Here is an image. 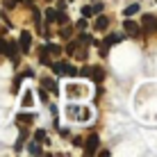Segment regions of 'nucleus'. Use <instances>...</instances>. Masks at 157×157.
<instances>
[{
	"label": "nucleus",
	"instance_id": "obj_1",
	"mask_svg": "<svg viewBox=\"0 0 157 157\" xmlns=\"http://www.w3.org/2000/svg\"><path fill=\"white\" fill-rule=\"evenodd\" d=\"M82 75H86V78L94 80V82H102V78H105V73H102L100 66H84L82 68Z\"/></svg>",
	"mask_w": 157,
	"mask_h": 157
},
{
	"label": "nucleus",
	"instance_id": "obj_2",
	"mask_svg": "<svg viewBox=\"0 0 157 157\" xmlns=\"http://www.w3.org/2000/svg\"><path fill=\"white\" fill-rule=\"evenodd\" d=\"M98 144H100L98 134H91V137L84 141V153H86V155H94L96 150H98Z\"/></svg>",
	"mask_w": 157,
	"mask_h": 157
},
{
	"label": "nucleus",
	"instance_id": "obj_3",
	"mask_svg": "<svg viewBox=\"0 0 157 157\" xmlns=\"http://www.w3.org/2000/svg\"><path fill=\"white\" fill-rule=\"evenodd\" d=\"M30 43H32V34H30L28 30H23V32H21V39H18L21 50H23V52H28V50H30Z\"/></svg>",
	"mask_w": 157,
	"mask_h": 157
},
{
	"label": "nucleus",
	"instance_id": "obj_4",
	"mask_svg": "<svg viewBox=\"0 0 157 157\" xmlns=\"http://www.w3.org/2000/svg\"><path fill=\"white\" fill-rule=\"evenodd\" d=\"M141 21H144V30H146V32H155V30H157V21H155V16H148V14H146Z\"/></svg>",
	"mask_w": 157,
	"mask_h": 157
},
{
	"label": "nucleus",
	"instance_id": "obj_5",
	"mask_svg": "<svg viewBox=\"0 0 157 157\" xmlns=\"http://www.w3.org/2000/svg\"><path fill=\"white\" fill-rule=\"evenodd\" d=\"M94 28H96V30H107V28H109V18H107V16H102V14H98Z\"/></svg>",
	"mask_w": 157,
	"mask_h": 157
},
{
	"label": "nucleus",
	"instance_id": "obj_6",
	"mask_svg": "<svg viewBox=\"0 0 157 157\" xmlns=\"http://www.w3.org/2000/svg\"><path fill=\"white\" fill-rule=\"evenodd\" d=\"M123 28H125V32H128V34L139 36V28H137V23H134V21H125V23H123Z\"/></svg>",
	"mask_w": 157,
	"mask_h": 157
},
{
	"label": "nucleus",
	"instance_id": "obj_7",
	"mask_svg": "<svg viewBox=\"0 0 157 157\" xmlns=\"http://www.w3.org/2000/svg\"><path fill=\"white\" fill-rule=\"evenodd\" d=\"M121 41H123V36H121V34H109V36L105 39V43H102V46L109 48V46H116V43H121Z\"/></svg>",
	"mask_w": 157,
	"mask_h": 157
},
{
	"label": "nucleus",
	"instance_id": "obj_8",
	"mask_svg": "<svg viewBox=\"0 0 157 157\" xmlns=\"http://www.w3.org/2000/svg\"><path fill=\"white\" fill-rule=\"evenodd\" d=\"M50 68H52V73L62 75V73H66V62H59V64H50Z\"/></svg>",
	"mask_w": 157,
	"mask_h": 157
},
{
	"label": "nucleus",
	"instance_id": "obj_9",
	"mask_svg": "<svg viewBox=\"0 0 157 157\" xmlns=\"http://www.w3.org/2000/svg\"><path fill=\"white\" fill-rule=\"evenodd\" d=\"M41 84L46 86V89H50V91H55V94H57V82H55V80H50V78H43V80H41Z\"/></svg>",
	"mask_w": 157,
	"mask_h": 157
},
{
	"label": "nucleus",
	"instance_id": "obj_10",
	"mask_svg": "<svg viewBox=\"0 0 157 157\" xmlns=\"http://www.w3.org/2000/svg\"><path fill=\"white\" fill-rule=\"evenodd\" d=\"M16 121H18V123H25V125H28V123L34 121V114H23V112H21V114L16 116Z\"/></svg>",
	"mask_w": 157,
	"mask_h": 157
},
{
	"label": "nucleus",
	"instance_id": "obj_11",
	"mask_svg": "<svg viewBox=\"0 0 157 157\" xmlns=\"http://www.w3.org/2000/svg\"><path fill=\"white\" fill-rule=\"evenodd\" d=\"M5 52H7V57L16 59V43H14V41H12V43H5Z\"/></svg>",
	"mask_w": 157,
	"mask_h": 157
},
{
	"label": "nucleus",
	"instance_id": "obj_12",
	"mask_svg": "<svg viewBox=\"0 0 157 157\" xmlns=\"http://www.w3.org/2000/svg\"><path fill=\"white\" fill-rule=\"evenodd\" d=\"M137 12H139V5H137V2H134V5H128V7L123 9V14H125L128 18H130V16H134Z\"/></svg>",
	"mask_w": 157,
	"mask_h": 157
},
{
	"label": "nucleus",
	"instance_id": "obj_13",
	"mask_svg": "<svg viewBox=\"0 0 157 157\" xmlns=\"http://www.w3.org/2000/svg\"><path fill=\"white\" fill-rule=\"evenodd\" d=\"M21 105H23V107H32V105H34V96L28 91V94L23 96V100H21Z\"/></svg>",
	"mask_w": 157,
	"mask_h": 157
},
{
	"label": "nucleus",
	"instance_id": "obj_14",
	"mask_svg": "<svg viewBox=\"0 0 157 157\" xmlns=\"http://www.w3.org/2000/svg\"><path fill=\"white\" fill-rule=\"evenodd\" d=\"M43 16H46V21H48V23H55V18H57V9H46V14H43Z\"/></svg>",
	"mask_w": 157,
	"mask_h": 157
},
{
	"label": "nucleus",
	"instance_id": "obj_15",
	"mask_svg": "<svg viewBox=\"0 0 157 157\" xmlns=\"http://www.w3.org/2000/svg\"><path fill=\"white\" fill-rule=\"evenodd\" d=\"M80 41H82V43H86V46H91V43H94V46H98V41H96L91 34H82V36H80Z\"/></svg>",
	"mask_w": 157,
	"mask_h": 157
},
{
	"label": "nucleus",
	"instance_id": "obj_16",
	"mask_svg": "<svg viewBox=\"0 0 157 157\" xmlns=\"http://www.w3.org/2000/svg\"><path fill=\"white\" fill-rule=\"evenodd\" d=\"M28 150L32 155H41V148H39V141H32L30 146H28Z\"/></svg>",
	"mask_w": 157,
	"mask_h": 157
},
{
	"label": "nucleus",
	"instance_id": "obj_17",
	"mask_svg": "<svg viewBox=\"0 0 157 157\" xmlns=\"http://www.w3.org/2000/svg\"><path fill=\"white\" fill-rule=\"evenodd\" d=\"M34 141H39V144L46 141V132H43V130H36L34 132Z\"/></svg>",
	"mask_w": 157,
	"mask_h": 157
},
{
	"label": "nucleus",
	"instance_id": "obj_18",
	"mask_svg": "<svg viewBox=\"0 0 157 157\" xmlns=\"http://www.w3.org/2000/svg\"><path fill=\"white\" fill-rule=\"evenodd\" d=\"M46 48H48V52H52V55H59V52H62V48L55 46V43H50V46H46Z\"/></svg>",
	"mask_w": 157,
	"mask_h": 157
},
{
	"label": "nucleus",
	"instance_id": "obj_19",
	"mask_svg": "<svg viewBox=\"0 0 157 157\" xmlns=\"http://www.w3.org/2000/svg\"><path fill=\"white\" fill-rule=\"evenodd\" d=\"M75 50H78V43H68V46H66V52H68V55H75Z\"/></svg>",
	"mask_w": 157,
	"mask_h": 157
},
{
	"label": "nucleus",
	"instance_id": "obj_20",
	"mask_svg": "<svg viewBox=\"0 0 157 157\" xmlns=\"http://www.w3.org/2000/svg\"><path fill=\"white\" fill-rule=\"evenodd\" d=\"M68 96H71V98L80 96V89H78V86H68Z\"/></svg>",
	"mask_w": 157,
	"mask_h": 157
},
{
	"label": "nucleus",
	"instance_id": "obj_21",
	"mask_svg": "<svg viewBox=\"0 0 157 157\" xmlns=\"http://www.w3.org/2000/svg\"><path fill=\"white\" fill-rule=\"evenodd\" d=\"M91 12H94V14H100V12H102V2H96L94 7H91Z\"/></svg>",
	"mask_w": 157,
	"mask_h": 157
},
{
	"label": "nucleus",
	"instance_id": "obj_22",
	"mask_svg": "<svg viewBox=\"0 0 157 157\" xmlns=\"http://www.w3.org/2000/svg\"><path fill=\"white\" fill-rule=\"evenodd\" d=\"M82 16H84V18H91V16H94V12H91V7H84V9H82Z\"/></svg>",
	"mask_w": 157,
	"mask_h": 157
},
{
	"label": "nucleus",
	"instance_id": "obj_23",
	"mask_svg": "<svg viewBox=\"0 0 157 157\" xmlns=\"http://www.w3.org/2000/svg\"><path fill=\"white\" fill-rule=\"evenodd\" d=\"M66 75H78V68H75V66H68V64H66Z\"/></svg>",
	"mask_w": 157,
	"mask_h": 157
},
{
	"label": "nucleus",
	"instance_id": "obj_24",
	"mask_svg": "<svg viewBox=\"0 0 157 157\" xmlns=\"http://www.w3.org/2000/svg\"><path fill=\"white\" fill-rule=\"evenodd\" d=\"M80 112H82V114H80V118H82V121H89V109H80Z\"/></svg>",
	"mask_w": 157,
	"mask_h": 157
},
{
	"label": "nucleus",
	"instance_id": "obj_25",
	"mask_svg": "<svg viewBox=\"0 0 157 157\" xmlns=\"http://www.w3.org/2000/svg\"><path fill=\"white\" fill-rule=\"evenodd\" d=\"M59 34H62L64 39H66V36H71V28H62V32H59Z\"/></svg>",
	"mask_w": 157,
	"mask_h": 157
},
{
	"label": "nucleus",
	"instance_id": "obj_26",
	"mask_svg": "<svg viewBox=\"0 0 157 157\" xmlns=\"http://www.w3.org/2000/svg\"><path fill=\"white\" fill-rule=\"evenodd\" d=\"M18 86H21V75H18V78L14 80V94H16V91H18Z\"/></svg>",
	"mask_w": 157,
	"mask_h": 157
},
{
	"label": "nucleus",
	"instance_id": "obj_27",
	"mask_svg": "<svg viewBox=\"0 0 157 157\" xmlns=\"http://www.w3.org/2000/svg\"><path fill=\"white\" fill-rule=\"evenodd\" d=\"M39 98H41L43 102H48V94H46V91H39Z\"/></svg>",
	"mask_w": 157,
	"mask_h": 157
},
{
	"label": "nucleus",
	"instance_id": "obj_28",
	"mask_svg": "<svg viewBox=\"0 0 157 157\" xmlns=\"http://www.w3.org/2000/svg\"><path fill=\"white\" fill-rule=\"evenodd\" d=\"M5 43H7V41H5V39H0V55L5 52Z\"/></svg>",
	"mask_w": 157,
	"mask_h": 157
}]
</instances>
